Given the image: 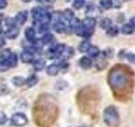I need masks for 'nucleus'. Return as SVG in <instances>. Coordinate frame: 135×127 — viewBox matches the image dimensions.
I'll use <instances>...</instances> for the list:
<instances>
[{
  "label": "nucleus",
  "instance_id": "nucleus-1",
  "mask_svg": "<svg viewBox=\"0 0 135 127\" xmlns=\"http://www.w3.org/2000/svg\"><path fill=\"white\" fill-rule=\"evenodd\" d=\"M107 81L116 100L128 102L132 98L135 87V74L128 65L123 64L114 65L108 73Z\"/></svg>",
  "mask_w": 135,
  "mask_h": 127
},
{
  "label": "nucleus",
  "instance_id": "nucleus-2",
  "mask_svg": "<svg viewBox=\"0 0 135 127\" xmlns=\"http://www.w3.org/2000/svg\"><path fill=\"white\" fill-rule=\"evenodd\" d=\"M58 116L56 98L47 93L37 97L33 107V119L39 127H53Z\"/></svg>",
  "mask_w": 135,
  "mask_h": 127
},
{
  "label": "nucleus",
  "instance_id": "nucleus-3",
  "mask_svg": "<svg viewBox=\"0 0 135 127\" xmlns=\"http://www.w3.org/2000/svg\"><path fill=\"white\" fill-rule=\"evenodd\" d=\"M100 94L99 89L94 86L82 88L77 94V104L84 114L96 118L99 111Z\"/></svg>",
  "mask_w": 135,
  "mask_h": 127
},
{
  "label": "nucleus",
  "instance_id": "nucleus-4",
  "mask_svg": "<svg viewBox=\"0 0 135 127\" xmlns=\"http://www.w3.org/2000/svg\"><path fill=\"white\" fill-rule=\"evenodd\" d=\"M104 117H105V122L109 126L117 127L119 125V115H118L117 109L113 106H109L105 110Z\"/></svg>",
  "mask_w": 135,
  "mask_h": 127
},
{
  "label": "nucleus",
  "instance_id": "nucleus-5",
  "mask_svg": "<svg viewBox=\"0 0 135 127\" xmlns=\"http://www.w3.org/2000/svg\"><path fill=\"white\" fill-rule=\"evenodd\" d=\"M96 25V20L95 18H92V17H87L85 18L82 22V26L84 29L85 31H93L95 26Z\"/></svg>",
  "mask_w": 135,
  "mask_h": 127
},
{
  "label": "nucleus",
  "instance_id": "nucleus-6",
  "mask_svg": "<svg viewBox=\"0 0 135 127\" xmlns=\"http://www.w3.org/2000/svg\"><path fill=\"white\" fill-rule=\"evenodd\" d=\"M12 123L15 125L22 126L27 123V118L22 114H16L12 117Z\"/></svg>",
  "mask_w": 135,
  "mask_h": 127
},
{
  "label": "nucleus",
  "instance_id": "nucleus-7",
  "mask_svg": "<svg viewBox=\"0 0 135 127\" xmlns=\"http://www.w3.org/2000/svg\"><path fill=\"white\" fill-rule=\"evenodd\" d=\"M27 20V13L26 11H21L19 12L18 14L16 15L15 20L16 23H18L20 25H23Z\"/></svg>",
  "mask_w": 135,
  "mask_h": 127
},
{
  "label": "nucleus",
  "instance_id": "nucleus-8",
  "mask_svg": "<svg viewBox=\"0 0 135 127\" xmlns=\"http://www.w3.org/2000/svg\"><path fill=\"white\" fill-rule=\"evenodd\" d=\"M44 10L41 7H35L32 8L31 10V15L34 20H39V19L41 18V16L44 14Z\"/></svg>",
  "mask_w": 135,
  "mask_h": 127
},
{
  "label": "nucleus",
  "instance_id": "nucleus-9",
  "mask_svg": "<svg viewBox=\"0 0 135 127\" xmlns=\"http://www.w3.org/2000/svg\"><path fill=\"white\" fill-rule=\"evenodd\" d=\"M95 12H96L97 14H100V10L98 8H97L95 4H89V5L86 7V14L88 15V17H92V18H94L93 17V15L95 14Z\"/></svg>",
  "mask_w": 135,
  "mask_h": 127
},
{
  "label": "nucleus",
  "instance_id": "nucleus-10",
  "mask_svg": "<svg viewBox=\"0 0 135 127\" xmlns=\"http://www.w3.org/2000/svg\"><path fill=\"white\" fill-rule=\"evenodd\" d=\"M53 28L57 33H62L66 31V25L62 21H57V22L55 23Z\"/></svg>",
  "mask_w": 135,
  "mask_h": 127
},
{
  "label": "nucleus",
  "instance_id": "nucleus-11",
  "mask_svg": "<svg viewBox=\"0 0 135 127\" xmlns=\"http://www.w3.org/2000/svg\"><path fill=\"white\" fill-rule=\"evenodd\" d=\"M79 64L83 68H84V69H89L92 65V61L90 58L83 57V58H81V59H80Z\"/></svg>",
  "mask_w": 135,
  "mask_h": 127
},
{
  "label": "nucleus",
  "instance_id": "nucleus-12",
  "mask_svg": "<svg viewBox=\"0 0 135 127\" xmlns=\"http://www.w3.org/2000/svg\"><path fill=\"white\" fill-rule=\"evenodd\" d=\"M122 32L125 34V35H130V34H133L134 31V28L130 24H124L122 26Z\"/></svg>",
  "mask_w": 135,
  "mask_h": 127
},
{
  "label": "nucleus",
  "instance_id": "nucleus-13",
  "mask_svg": "<svg viewBox=\"0 0 135 127\" xmlns=\"http://www.w3.org/2000/svg\"><path fill=\"white\" fill-rule=\"evenodd\" d=\"M100 28H102L104 30H107L110 27L112 26V20H110L109 18H104L100 20Z\"/></svg>",
  "mask_w": 135,
  "mask_h": 127
},
{
  "label": "nucleus",
  "instance_id": "nucleus-14",
  "mask_svg": "<svg viewBox=\"0 0 135 127\" xmlns=\"http://www.w3.org/2000/svg\"><path fill=\"white\" fill-rule=\"evenodd\" d=\"M100 4L104 10H111L113 7V2L112 0H100Z\"/></svg>",
  "mask_w": 135,
  "mask_h": 127
},
{
  "label": "nucleus",
  "instance_id": "nucleus-15",
  "mask_svg": "<svg viewBox=\"0 0 135 127\" xmlns=\"http://www.w3.org/2000/svg\"><path fill=\"white\" fill-rule=\"evenodd\" d=\"M90 47H91L90 46V43L88 41H84L79 46V50L80 51V52H82V53L88 52L89 49L90 48Z\"/></svg>",
  "mask_w": 135,
  "mask_h": 127
},
{
  "label": "nucleus",
  "instance_id": "nucleus-16",
  "mask_svg": "<svg viewBox=\"0 0 135 127\" xmlns=\"http://www.w3.org/2000/svg\"><path fill=\"white\" fill-rule=\"evenodd\" d=\"M21 58L22 60L25 63L27 62H31L33 59V54L31 52H27V51H25V52L21 54Z\"/></svg>",
  "mask_w": 135,
  "mask_h": 127
},
{
  "label": "nucleus",
  "instance_id": "nucleus-17",
  "mask_svg": "<svg viewBox=\"0 0 135 127\" xmlns=\"http://www.w3.org/2000/svg\"><path fill=\"white\" fill-rule=\"evenodd\" d=\"M18 34H19V30L15 28V26H12L7 31V37L9 38H15L18 36Z\"/></svg>",
  "mask_w": 135,
  "mask_h": 127
},
{
  "label": "nucleus",
  "instance_id": "nucleus-18",
  "mask_svg": "<svg viewBox=\"0 0 135 127\" xmlns=\"http://www.w3.org/2000/svg\"><path fill=\"white\" fill-rule=\"evenodd\" d=\"M62 15L66 20H69V21H70L74 17V14L73 10H69V8H67V10H65L64 11H63Z\"/></svg>",
  "mask_w": 135,
  "mask_h": 127
},
{
  "label": "nucleus",
  "instance_id": "nucleus-19",
  "mask_svg": "<svg viewBox=\"0 0 135 127\" xmlns=\"http://www.w3.org/2000/svg\"><path fill=\"white\" fill-rule=\"evenodd\" d=\"M35 35H36V32L34 31L33 28L30 27L26 29V31H25V37H26L28 40L32 41L34 38H35Z\"/></svg>",
  "mask_w": 135,
  "mask_h": 127
},
{
  "label": "nucleus",
  "instance_id": "nucleus-20",
  "mask_svg": "<svg viewBox=\"0 0 135 127\" xmlns=\"http://www.w3.org/2000/svg\"><path fill=\"white\" fill-rule=\"evenodd\" d=\"M118 32H119V29H118L117 25H112L109 29H107V33L111 37L117 36Z\"/></svg>",
  "mask_w": 135,
  "mask_h": 127
},
{
  "label": "nucleus",
  "instance_id": "nucleus-21",
  "mask_svg": "<svg viewBox=\"0 0 135 127\" xmlns=\"http://www.w3.org/2000/svg\"><path fill=\"white\" fill-rule=\"evenodd\" d=\"M84 3H85V1L84 0H74L73 2V7L74 8H75V10H80V8H82L84 5Z\"/></svg>",
  "mask_w": 135,
  "mask_h": 127
},
{
  "label": "nucleus",
  "instance_id": "nucleus-22",
  "mask_svg": "<svg viewBox=\"0 0 135 127\" xmlns=\"http://www.w3.org/2000/svg\"><path fill=\"white\" fill-rule=\"evenodd\" d=\"M88 53L91 57H96V56H98L99 53H100V49L97 48V47H95V46L90 47V48L89 49Z\"/></svg>",
  "mask_w": 135,
  "mask_h": 127
},
{
  "label": "nucleus",
  "instance_id": "nucleus-23",
  "mask_svg": "<svg viewBox=\"0 0 135 127\" xmlns=\"http://www.w3.org/2000/svg\"><path fill=\"white\" fill-rule=\"evenodd\" d=\"M47 72H48V74L52 75H57V73L58 72V68H57V66L54 65H50L47 69Z\"/></svg>",
  "mask_w": 135,
  "mask_h": 127
},
{
  "label": "nucleus",
  "instance_id": "nucleus-24",
  "mask_svg": "<svg viewBox=\"0 0 135 127\" xmlns=\"http://www.w3.org/2000/svg\"><path fill=\"white\" fill-rule=\"evenodd\" d=\"M69 24H70L71 27H74L75 29L76 27H78L80 25V20L78 18H75V17H74V18L69 21Z\"/></svg>",
  "mask_w": 135,
  "mask_h": 127
},
{
  "label": "nucleus",
  "instance_id": "nucleus-25",
  "mask_svg": "<svg viewBox=\"0 0 135 127\" xmlns=\"http://www.w3.org/2000/svg\"><path fill=\"white\" fill-rule=\"evenodd\" d=\"M53 39V36L52 35V34H46V35L43 37V38H42V42H43V43L46 44V43H49L50 42H52Z\"/></svg>",
  "mask_w": 135,
  "mask_h": 127
},
{
  "label": "nucleus",
  "instance_id": "nucleus-26",
  "mask_svg": "<svg viewBox=\"0 0 135 127\" xmlns=\"http://www.w3.org/2000/svg\"><path fill=\"white\" fill-rule=\"evenodd\" d=\"M44 65H45V62L42 61V60H38L36 62L35 64V69L37 70H41L42 68L44 67Z\"/></svg>",
  "mask_w": 135,
  "mask_h": 127
},
{
  "label": "nucleus",
  "instance_id": "nucleus-27",
  "mask_svg": "<svg viewBox=\"0 0 135 127\" xmlns=\"http://www.w3.org/2000/svg\"><path fill=\"white\" fill-rule=\"evenodd\" d=\"M127 58H128L130 62L135 64V54H133V53H128V55H127Z\"/></svg>",
  "mask_w": 135,
  "mask_h": 127
},
{
  "label": "nucleus",
  "instance_id": "nucleus-28",
  "mask_svg": "<svg viewBox=\"0 0 135 127\" xmlns=\"http://www.w3.org/2000/svg\"><path fill=\"white\" fill-rule=\"evenodd\" d=\"M7 120V118L5 116V114L3 113H0V125L4 124Z\"/></svg>",
  "mask_w": 135,
  "mask_h": 127
},
{
  "label": "nucleus",
  "instance_id": "nucleus-29",
  "mask_svg": "<svg viewBox=\"0 0 135 127\" xmlns=\"http://www.w3.org/2000/svg\"><path fill=\"white\" fill-rule=\"evenodd\" d=\"M7 6L6 0H0V8H4Z\"/></svg>",
  "mask_w": 135,
  "mask_h": 127
},
{
  "label": "nucleus",
  "instance_id": "nucleus-30",
  "mask_svg": "<svg viewBox=\"0 0 135 127\" xmlns=\"http://www.w3.org/2000/svg\"><path fill=\"white\" fill-rule=\"evenodd\" d=\"M129 24L132 25V26L133 27V28H135V16L134 17H132V18L130 19V20H129Z\"/></svg>",
  "mask_w": 135,
  "mask_h": 127
},
{
  "label": "nucleus",
  "instance_id": "nucleus-31",
  "mask_svg": "<svg viewBox=\"0 0 135 127\" xmlns=\"http://www.w3.org/2000/svg\"><path fill=\"white\" fill-rule=\"evenodd\" d=\"M4 43H5L4 40L3 39V38H0V47H2L3 45H4Z\"/></svg>",
  "mask_w": 135,
  "mask_h": 127
},
{
  "label": "nucleus",
  "instance_id": "nucleus-32",
  "mask_svg": "<svg viewBox=\"0 0 135 127\" xmlns=\"http://www.w3.org/2000/svg\"><path fill=\"white\" fill-rule=\"evenodd\" d=\"M46 1L47 3H53L55 1H56V0H46Z\"/></svg>",
  "mask_w": 135,
  "mask_h": 127
},
{
  "label": "nucleus",
  "instance_id": "nucleus-33",
  "mask_svg": "<svg viewBox=\"0 0 135 127\" xmlns=\"http://www.w3.org/2000/svg\"><path fill=\"white\" fill-rule=\"evenodd\" d=\"M2 31H3V28H2V26H1V25H0V34L2 33Z\"/></svg>",
  "mask_w": 135,
  "mask_h": 127
},
{
  "label": "nucleus",
  "instance_id": "nucleus-34",
  "mask_svg": "<svg viewBox=\"0 0 135 127\" xmlns=\"http://www.w3.org/2000/svg\"><path fill=\"white\" fill-rule=\"evenodd\" d=\"M23 2H25V3H28V2H30L31 0H22Z\"/></svg>",
  "mask_w": 135,
  "mask_h": 127
}]
</instances>
